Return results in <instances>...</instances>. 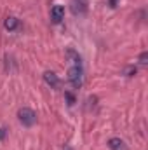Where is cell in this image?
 Masks as SVG:
<instances>
[{
	"mask_svg": "<svg viewBox=\"0 0 148 150\" xmlns=\"http://www.w3.org/2000/svg\"><path fill=\"white\" fill-rule=\"evenodd\" d=\"M66 56L70 59V68H68V82L78 89L82 86V77H84V65L82 58L75 49H66Z\"/></svg>",
	"mask_w": 148,
	"mask_h": 150,
	"instance_id": "6da1fadb",
	"label": "cell"
},
{
	"mask_svg": "<svg viewBox=\"0 0 148 150\" xmlns=\"http://www.w3.org/2000/svg\"><path fill=\"white\" fill-rule=\"evenodd\" d=\"M18 119L23 126L26 127H32L35 122H37V113L33 112L32 108H19L18 110Z\"/></svg>",
	"mask_w": 148,
	"mask_h": 150,
	"instance_id": "7a4b0ae2",
	"label": "cell"
},
{
	"mask_svg": "<svg viewBox=\"0 0 148 150\" xmlns=\"http://www.w3.org/2000/svg\"><path fill=\"white\" fill-rule=\"evenodd\" d=\"M63 18H65V7L63 5H54L52 9H51V19H52V23H61L63 21Z\"/></svg>",
	"mask_w": 148,
	"mask_h": 150,
	"instance_id": "3957f363",
	"label": "cell"
},
{
	"mask_svg": "<svg viewBox=\"0 0 148 150\" xmlns=\"http://www.w3.org/2000/svg\"><path fill=\"white\" fill-rule=\"evenodd\" d=\"M85 11H87V0H72V12L75 16L85 14Z\"/></svg>",
	"mask_w": 148,
	"mask_h": 150,
	"instance_id": "277c9868",
	"label": "cell"
},
{
	"mask_svg": "<svg viewBox=\"0 0 148 150\" xmlns=\"http://www.w3.org/2000/svg\"><path fill=\"white\" fill-rule=\"evenodd\" d=\"M18 26H19V19H18V18H14V16H9V18H5V21H4V28H5V30H9V32H14Z\"/></svg>",
	"mask_w": 148,
	"mask_h": 150,
	"instance_id": "5b68a950",
	"label": "cell"
},
{
	"mask_svg": "<svg viewBox=\"0 0 148 150\" xmlns=\"http://www.w3.org/2000/svg\"><path fill=\"white\" fill-rule=\"evenodd\" d=\"M44 80H45V84H49L51 87H58V86H59V79H58V75L54 74V72H45V74H44Z\"/></svg>",
	"mask_w": 148,
	"mask_h": 150,
	"instance_id": "8992f818",
	"label": "cell"
},
{
	"mask_svg": "<svg viewBox=\"0 0 148 150\" xmlns=\"http://www.w3.org/2000/svg\"><path fill=\"white\" fill-rule=\"evenodd\" d=\"M108 149L110 150H125V143L120 138H110L108 140Z\"/></svg>",
	"mask_w": 148,
	"mask_h": 150,
	"instance_id": "52a82bcc",
	"label": "cell"
},
{
	"mask_svg": "<svg viewBox=\"0 0 148 150\" xmlns=\"http://www.w3.org/2000/svg\"><path fill=\"white\" fill-rule=\"evenodd\" d=\"M140 63H141L143 67L148 63V52H141V54H140Z\"/></svg>",
	"mask_w": 148,
	"mask_h": 150,
	"instance_id": "ba28073f",
	"label": "cell"
},
{
	"mask_svg": "<svg viewBox=\"0 0 148 150\" xmlns=\"http://www.w3.org/2000/svg\"><path fill=\"white\" fill-rule=\"evenodd\" d=\"M5 134H7V129H5V127H0V140H4Z\"/></svg>",
	"mask_w": 148,
	"mask_h": 150,
	"instance_id": "9c48e42d",
	"label": "cell"
},
{
	"mask_svg": "<svg viewBox=\"0 0 148 150\" xmlns=\"http://www.w3.org/2000/svg\"><path fill=\"white\" fill-rule=\"evenodd\" d=\"M125 74H127V77H132V75H136V68H129Z\"/></svg>",
	"mask_w": 148,
	"mask_h": 150,
	"instance_id": "30bf717a",
	"label": "cell"
},
{
	"mask_svg": "<svg viewBox=\"0 0 148 150\" xmlns=\"http://www.w3.org/2000/svg\"><path fill=\"white\" fill-rule=\"evenodd\" d=\"M66 98H68V101H70V105H73V103H75V98L72 96V94H70V93H66Z\"/></svg>",
	"mask_w": 148,
	"mask_h": 150,
	"instance_id": "8fae6325",
	"label": "cell"
},
{
	"mask_svg": "<svg viewBox=\"0 0 148 150\" xmlns=\"http://www.w3.org/2000/svg\"><path fill=\"white\" fill-rule=\"evenodd\" d=\"M110 7H117V0H110Z\"/></svg>",
	"mask_w": 148,
	"mask_h": 150,
	"instance_id": "7c38bea8",
	"label": "cell"
}]
</instances>
